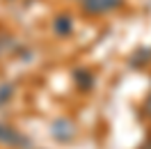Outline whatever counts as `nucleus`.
<instances>
[{"mask_svg": "<svg viewBox=\"0 0 151 149\" xmlns=\"http://www.w3.org/2000/svg\"><path fill=\"white\" fill-rule=\"evenodd\" d=\"M55 30H60V32H66V30H69V21H66V16H60V19H57Z\"/></svg>", "mask_w": 151, "mask_h": 149, "instance_id": "nucleus-2", "label": "nucleus"}, {"mask_svg": "<svg viewBox=\"0 0 151 149\" xmlns=\"http://www.w3.org/2000/svg\"><path fill=\"white\" fill-rule=\"evenodd\" d=\"M114 5H119V2H117V0H85V2H83V7H85L89 14L105 12V9H110V7H114Z\"/></svg>", "mask_w": 151, "mask_h": 149, "instance_id": "nucleus-1", "label": "nucleus"}]
</instances>
